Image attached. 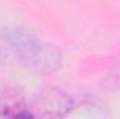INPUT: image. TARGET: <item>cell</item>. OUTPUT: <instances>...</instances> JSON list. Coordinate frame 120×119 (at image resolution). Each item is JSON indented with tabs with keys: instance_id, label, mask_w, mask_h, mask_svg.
<instances>
[{
	"instance_id": "6da1fadb",
	"label": "cell",
	"mask_w": 120,
	"mask_h": 119,
	"mask_svg": "<svg viewBox=\"0 0 120 119\" xmlns=\"http://www.w3.org/2000/svg\"><path fill=\"white\" fill-rule=\"evenodd\" d=\"M3 38L13 55L35 73L53 74L61 67V51L31 31L18 25L7 27L3 32Z\"/></svg>"
},
{
	"instance_id": "7a4b0ae2",
	"label": "cell",
	"mask_w": 120,
	"mask_h": 119,
	"mask_svg": "<svg viewBox=\"0 0 120 119\" xmlns=\"http://www.w3.org/2000/svg\"><path fill=\"white\" fill-rule=\"evenodd\" d=\"M74 108V97L56 87H43L39 90L32 102V111L35 116L61 118L68 115Z\"/></svg>"
},
{
	"instance_id": "3957f363",
	"label": "cell",
	"mask_w": 120,
	"mask_h": 119,
	"mask_svg": "<svg viewBox=\"0 0 120 119\" xmlns=\"http://www.w3.org/2000/svg\"><path fill=\"white\" fill-rule=\"evenodd\" d=\"M32 111L22 95L14 90H3L0 92V118H34Z\"/></svg>"
}]
</instances>
